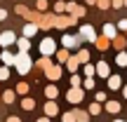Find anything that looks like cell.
Returning a JSON list of instances; mask_svg holds the SVG:
<instances>
[{"instance_id": "obj_1", "label": "cell", "mask_w": 127, "mask_h": 122, "mask_svg": "<svg viewBox=\"0 0 127 122\" xmlns=\"http://www.w3.org/2000/svg\"><path fill=\"white\" fill-rule=\"evenodd\" d=\"M14 66H17V71L24 75V73H28V71H31V66H33V63H31V59H28V54H26V52H21V54H17V61H14Z\"/></svg>"}, {"instance_id": "obj_2", "label": "cell", "mask_w": 127, "mask_h": 122, "mask_svg": "<svg viewBox=\"0 0 127 122\" xmlns=\"http://www.w3.org/2000/svg\"><path fill=\"white\" fill-rule=\"evenodd\" d=\"M54 49H57V45H54V40H52V38H45V40L40 42V52H42V56L54 54Z\"/></svg>"}, {"instance_id": "obj_3", "label": "cell", "mask_w": 127, "mask_h": 122, "mask_svg": "<svg viewBox=\"0 0 127 122\" xmlns=\"http://www.w3.org/2000/svg\"><path fill=\"white\" fill-rule=\"evenodd\" d=\"M80 38H85V40H90V42H94L96 40V35H94V28L87 24V26H80Z\"/></svg>"}, {"instance_id": "obj_4", "label": "cell", "mask_w": 127, "mask_h": 122, "mask_svg": "<svg viewBox=\"0 0 127 122\" xmlns=\"http://www.w3.org/2000/svg\"><path fill=\"white\" fill-rule=\"evenodd\" d=\"M14 42H17V38H14L12 31H5L2 35H0V45L2 47H9V45H14Z\"/></svg>"}, {"instance_id": "obj_5", "label": "cell", "mask_w": 127, "mask_h": 122, "mask_svg": "<svg viewBox=\"0 0 127 122\" xmlns=\"http://www.w3.org/2000/svg\"><path fill=\"white\" fill-rule=\"evenodd\" d=\"M96 75H101V77H108L111 75V68H108V63H106V61H99V63H96Z\"/></svg>"}, {"instance_id": "obj_6", "label": "cell", "mask_w": 127, "mask_h": 122, "mask_svg": "<svg viewBox=\"0 0 127 122\" xmlns=\"http://www.w3.org/2000/svg\"><path fill=\"white\" fill-rule=\"evenodd\" d=\"M80 99H82V92L78 89V87H73V89L68 92V101H71V103H78Z\"/></svg>"}, {"instance_id": "obj_7", "label": "cell", "mask_w": 127, "mask_h": 122, "mask_svg": "<svg viewBox=\"0 0 127 122\" xmlns=\"http://www.w3.org/2000/svg\"><path fill=\"white\" fill-rule=\"evenodd\" d=\"M59 113V108H57V103H52V101H47L45 103V115L47 118H52V115H57Z\"/></svg>"}, {"instance_id": "obj_8", "label": "cell", "mask_w": 127, "mask_h": 122, "mask_svg": "<svg viewBox=\"0 0 127 122\" xmlns=\"http://www.w3.org/2000/svg\"><path fill=\"white\" fill-rule=\"evenodd\" d=\"M35 33H38V26H35V24H26V26H24V35H26V38H33Z\"/></svg>"}, {"instance_id": "obj_9", "label": "cell", "mask_w": 127, "mask_h": 122, "mask_svg": "<svg viewBox=\"0 0 127 122\" xmlns=\"http://www.w3.org/2000/svg\"><path fill=\"white\" fill-rule=\"evenodd\" d=\"M104 35L108 38V40H115V26L113 24H106L104 26Z\"/></svg>"}, {"instance_id": "obj_10", "label": "cell", "mask_w": 127, "mask_h": 122, "mask_svg": "<svg viewBox=\"0 0 127 122\" xmlns=\"http://www.w3.org/2000/svg\"><path fill=\"white\" fill-rule=\"evenodd\" d=\"M14 61H17V54H12V52L5 49L2 52V63H5V66H9V63H14Z\"/></svg>"}, {"instance_id": "obj_11", "label": "cell", "mask_w": 127, "mask_h": 122, "mask_svg": "<svg viewBox=\"0 0 127 122\" xmlns=\"http://www.w3.org/2000/svg\"><path fill=\"white\" fill-rule=\"evenodd\" d=\"M47 75H50L52 80H57V77L61 75V68L59 66H50V68H47Z\"/></svg>"}, {"instance_id": "obj_12", "label": "cell", "mask_w": 127, "mask_h": 122, "mask_svg": "<svg viewBox=\"0 0 127 122\" xmlns=\"http://www.w3.org/2000/svg\"><path fill=\"white\" fill-rule=\"evenodd\" d=\"M61 42H64L66 47H75V45H78V38H73V35H64Z\"/></svg>"}, {"instance_id": "obj_13", "label": "cell", "mask_w": 127, "mask_h": 122, "mask_svg": "<svg viewBox=\"0 0 127 122\" xmlns=\"http://www.w3.org/2000/svg\"><path fill=\"white\" fill-rule=\"evenodd\" d=\"M57 94H59V89H57L54 85H50V87H45V96H47V99H54Z\"/></svg>"}, {"instance_id": "obj_14", "label": "cell", "mask_w": 127, "mask_h": 122, "mask_svg": "<svg viewBox=\"0 0 127 122\" xmlns=\"http://www.w3.org/2000/svg\"><path fill=\"white\" fill-rule=\"evenodd\" d=\"M106 110H108V113H118V110H120V103H118V101H108V103H106Z\"/></svg>"}, {"instance_id": "obj_15", "label": "cell", "mask_w": 127, "mask_h": 122, "mask_svg": "<svg viewBox=\"0 0 127 122\" xmlns=\"http://www.w3.org/2000/svg\"><path fill=\"white\" fill-rule=\"evenodd\" d=\"M108 87L111 89H118L120 87V77L118 75H108Z\"/></svg>"}, {"instance_id": "obj_16", "label": "cell", "mask_w": 127, "mask_h": 122, "mask_svg": "<svg viewBox=\"0 0 127 122\" xmlns=\"http://www.w3.org/2000/svg\"><path fill=\"white\" fill-rule=\"evenodd\" d=\"M21 108L24 110H33V108H35V101H33V99H24L21 101Z\"/></svg>"}, {"instance_id": "obj_17", "label": "cell", "mask_w": 127, "mask_h": 122, "mask_svg": "<svg viewBox=\"0 0 127 122\" xmlns=\"http://www.w3.org/2000/svg\"><path fill=\"white\" fill-rule=\"evenodd\" d=\"M115 63H118V66H123V68L127 66V54H125V52H120V54L115 56Z\"/></svg>"}, {"instance_id": "obj_18", "label": "cell", "mask_w": 127, "mask_h": 122, "mask_svg": "<svg viewBox=\"0 0 127 122\" xmlns=\"http://www.w3.org/2000/svg\"><path fill=\"white\" fill-rule=\"evenodd\" d=\"M28 45H31L28 38H21V40H19V49H21V52H28Z\"/></svg>"}, {"instance_id": "obj_19", "label": "cell", "mask_w": 127, "mask_h": 122, "mask_svg": "<svg viewBox=\"0 0 127 122\" xmlns=\"http://www.w3.org/2000/svg\"><path fill=\"white\" fill-rule=\"evenodd\" d=\"M2 101L12 103V101H14V92H12V89H9V92H5V94H2Z\"/></svg>"}, {"instance_id": "obj_20", "label": "cell", "mask_w": 127, "mask_h": 122, "mask_svg": "<svg viewBox=\"0 0 127 122\" xmlns=\"http://www.w3.org/2000/svg\"><path fill=\"white\" fill-rule=\"evenodd\" d=\"M94 73H96V68L87 63V66H85V75H87V77H92V75H94Z\"/></svg>"}, {"instance_id": "obj_21", "label": "cell", "mask_w": 127, "mask_h": 122, "mask_svg": "<svg viewBox=\"0 0 127 122\" xmlns=\"http://www.w3.org/2000/svg\"><path fill=\"white\" fill-rule=\"evenodd\" d=\"M90 113H92V115H99V113H101V106H99V103H92V106H90Z\"/></svg>"}, {"instance_id": "obj_22", "label": "cell", "mask_w": 127, "mask_h": 122, "mask_svg": "<svg viewBox=\"0 0 127 122\" xmlns=\"http://www.w3.org/2000/svg\"><path fill=\"white\" fill-rule=\"evenodd\" d=\"M7 75H9V68L2 66V68H0V80H7Z\"/></svg>"}, {"instance_id": "obj_23", "label": "cell", "mask_w": 127, "mask_h": 122, "mask_svg": "<svg viewBox=\"0 0 127 122\" xmlns=\"http://www.w3.org/2000/svg\"><path fill=\"white\" fill-rule=\"evenodd\" d=\"M61 120H64V122H75V113H66Z\"/></svg>"}, {"instance_id": "obj_24", "label": "cell", "mask_w": 127, "mask_h": 122, "mask_svg": "<svg viewBox=\"0 0 127 122\" xmlns=\"http://www.w3.org/2000/svg\"><path fill=\"white\" fill-rule=\"evenodd\" d=\"M96 5H99L101 9H108V5H111V0H96Z\"/></svg>"}, {"instance_id": "obj_25", "label": "cell", "mask_w": 127, "mask_h": 122, "mask_svg": "<svg viewBox=\"0 0 127 122\" xmlns=\"http://www.w3.org/2000/svg\"><path fill=\"white\" fill-rule=\"evenodd\" d=\"M78 59H80V61H90V52H85V49H82V52H80V56H78Z\"/></svg>"}, {"instance_id": "obj_26", "label": "cell", "mask_w": 127, "mask_h": 122, "mask_svg": "<svg viewBox=\"0 0 127 122\" xmlns=\"http://www.w3.org/2000/svg\"><path fill=\"white\" fill-rule=\"evenodd\" d=\"M26 89H28V85H26V82H21V85L17 87V92H19V94H26Z\"/></svg>"}, {"instance_id": "obj_27", "label": "cell", "mask_w": 127, "mask_h": 122, "mask_svg": "<svg viewBox=\"0 0 127 122\" xmlns=\"http://www.w3.org/2000/svg\"><path fill=\"white\" fill-rule=\"evenodd\" d=\"M68 68H71V71H75V68H78V59H68Z\"/></svg>"}, {"instance_id": "obj_28", "label": "cell", "mask_w": 127, "mask_h": 122, "mask_svg": "<svg viewBox=\"0 0 127 122\" xmlns=\"http://www.w3.org/2000/svg\"><path fill=\"white\" fill-rule=\"evenodd\" d=\"M92 87H94V80H92V77H87V80H85V89H92Z\"/></svg>"}, {"instance_id": "obj_29", "label": "cell", "mask_w": 127, "mask_h": 122, "mask_svg": "<svg viewBox=\"0 0 127 122\" xmlns=\"http://www.w3.org/2000/svg\"><path fill=\"white\" fill-rule=\"evenodd\" d=\"M75 120H80V122H87V115H85V113H75Z\"/></svg>"}, {"instance_id": "obj_30", "label": "cell", "mask_w": 127, "mask_h": 122, "mask_svg": "<svg viewBox=\"0 0 127 122\" xmlns=\"http://www.w3.org/2000/svg\"><path fill=\"white\" fill-rule=\"evenodd\" d=\"M106 47H108V38L106 40H99V49H106Z\"/></svg>"}, {"instance_id": "obj_31", "label": "cell", "mask_w": 127, "mask_h": 122, "mask_svg": "<svg viewBox=\"0 0 127 122\" xmlns=\"http://www.w3.org/2000/svg\"><path fill=\"white\" fill-rule=\"evenodd\" d=\"M71 85H73V87H78V85H80V77L73 75V77H71Z\"/></svg>"}, {"instance_id": "obj_32", "label": "cell", "mask_w": 127, "mask_h": 122, "mask_svg": "<svg viewBox=\"0 0 127 122\" xmlns=\"http://www.w3.org/2000/svg\"><path fill=\"white\" fill-rule=\"evenodd\" d=\"M111 5H113V7H123V5H125V0H113Z\"/></svg>"}, {"instance_id": "obj_33", "label": "cell", "mask_w": 127, "mask_h": 122, "mask_svg": "<svg viewBox=\"0 0 127 122\" xmlns=\"http://www.w3.org/2000/svg\"><path fill=\"white\" fill-rule=\"evenodd\" d=\"M68 59V52H59V61H66Z\"/></svg>"}, {"instance_id": "obj_34", "label": "cell", "mask_w": 127, "mask_h": 122, "mask_svg": "<svg viewBox=\"0 0 127 122\" xmlns=\"http://www.w3.org/2000/svg\"><path fill=\"white\" fill-rule=\"evenodd\" d=\"M118 28H123V31H127V19H123V21L118 24Z\"/></svg>"}, {"instance_id": "obj_35", "label": "cell", "mask_w": 127, "mask_h": 122, "mask_svg": "<svg viewBox=\"0 0 127 122\" xmlns=\"http://www.w3.org/2000/svg\"><path fill=\"white\" fill-rule=\"evenodd\" d=\"M7 122H21V120H19V118H14V115H9V118H7Z\"/></svg>"}, {"instance_id": "obj_36", "label": "cell", "mask_w": 127, "mask_h": 122, "mask_svg": "<svg viewBox=\"0 0 127 122\" xmlns=\"http://www.w3.org/2000/svg\"><path fill=\"white\" fill-rule=\"evenodd\" d=\"M2 19H7V12H5V9H0V21H2Z\"/></svg>"}, {"instance_id": "obj_37", "label": "cell", "mask_w": 127, "mask_h": 122, "mask_svg": "<svg viewBox=\"0 0 127 122\" xmlns=\"http://www.w3.org/2000/svg\"><path fill=\"white\" fill-rule=\"evenodd\" d=\"M38 122H50V118H40V120H38Z\"/></svg>"}, {"instance_id": "obj_38", "label": "cell", "mask_w": 127, "mask_h": 122, "mask_svg": "<svg viewBox=\"0 0 127 122\" xmlns=\"http://www.w3.org/2000/svg\"><path fill=\"white\" fill-rule=\"evenodd\" d=\"M125 99H127V87H125Z\"/></svg>"}, {"instance_id": "obj_39", "label": "cell", "mask_w": 127, "mask_h": 122, "mask_svg": "<svg viewBox=\"0 0 127 122\" xmlns=\"http://www.w3.org/2000/svg\"><path fill=\"white\" fill-rule=\"evenodd\" d=\"M125 5H127V0H125Z\"/></svg>"}]
</instances>
